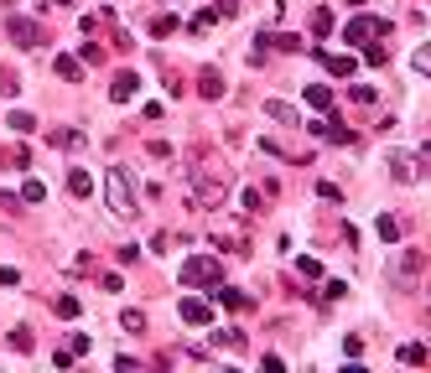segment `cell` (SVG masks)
Segmentation results:
<instances>
[{
	"label": "cell",
	"mask_w": 431,
	"mask_h": 373,
	"mask_svg": "<svg viewBox=\"0 0 431 373\" xmlns=\"http://www.w3.org/2000/svg\"><path fill=\"white\" fill-rule=\"evenodd\" d=\"M104 203H110L114 218H135V192H130V171L125 166H110L104 171Z\"/></svg>",
	"instance_id": "6da1fadb"
},
{
	"label": "cell",
	"mask_w": 431,
	"mask_h": 373,
	"mask_svg": "<svg viewBox=\"0 0 431 373\" xmlns=\"http://www.w3.org/2000/svg\"><path fill=\"white\" fill-rule=\"evenodd\" d=\"M224 280V264H218L213 255H192V259H182V285L187 290H198V285H218Z\"/></svg>",
	"instance_id": "7a4b0ae2"
},
{
	"label": "cell",
	"mask_w": 431,
	"mask_h": 373,
	"mask_svg": "<svg viewBox=\"0 0 431 373\" xmlns=\"http://www.w3.org/2000/svg\"><path fill=\"white\" fill-rule=\"evenodd\" d=\"M390 177L411 186V182L426 177V166H421V156H411V151H390Z\"/></svg>",
	"instance_id": "3957f363"
},
{
	"label": "cell",
	"mask_w": 431,
	"mask_h": 373,
	"mask_svg": "<svg viewBox=\"0 0 431 373\" xmlns=\"http://www.w3.org/2000/svg\"><path fill=\"white\" fill-rule=\"evenodd\" d=\"M11 42L16 47H42L47 36H42V26H37L32 16H11Z\"/></svg>",
	"instance_id": "277c9868"
},
{
	"label": "cell",
	"mask_w": 431,
	"mask_h": 373,
	"mask_svg": "<svg viewBox=\"0 0 431 373\" xmlns=\"http://www.w3.org/2000/svg\"><path fill=\"white\" fill-rule=\"evenodd\" d=\"M390 32V21H380V16H354V21H348V42H369V36H385Z\"/></svg>",
	"instance_id": "5b68a950"
},
{
	"label": "cell",
	"mask_w": 431,
	"mask_h": 373,
	"mask_svg": "<svg viewBox=\"0 0 431 373\" xmlns=\"http://www.w3.org/2000/svg\"><path fill=\"white\" fill-rule=\"evenodd\" d=\"M177 311H182V322H187V327H208V322H213V306L198 301V296H182Z\"/></svg>",
	"instance_id": "8992f818"
},
{
	"label": "cell",
	"mask_w": 431,
	"mask_h": 373,
	"mask_svg": "<svg viewBox=\"0 0 431 373\" xmlns=\"http://www.w3.org/2000/svg\"><path fill=\"white\" fill-rule=\"evenodd\" d=\"M265 119H276V125H286V130H291V125H302V114H296L286 99H265Z\"/></svg>",
	"instance_id": "52a82bcc"
},
{
	"label": "cell",
	"mask_w": 431,
	"mask_h": 373,
	"mask_svg": "<svg viewBox=\"0 0 431 373\" xmlns=\"http://www.w3.org/2000/svg\"><path fill=\"white\" fill-rule=\"evenodd\" d=\"M135 88H140V78H135V73H120V78L110 83V99L125 104V99H135Z\"/></svg>",
	"instance_id": "ba28073f"
},
{
	"label": "cell",
	"mask_w": 431,
	"mask_h": 373,
	"mask_svg": "<svg viewBox=\"0 0 431 373\" xmlns=\"http://www.w3.org/2000/svg\"><path fill=\"white\" fill-rule=\"evenodd\" d=\"M208 296H213V301H224V306H234V311H244V306H250V296H244V290H229L224 280H218V285L208 290Z\"/></svg>",
	"instance_id": "9c48e42d"
},
{
	"label": "cell",
	"mask_w": 431,
	"mask_h": 373,
	"mask_svg": "<svg viewBox=\"0 0 431 373\" xmlns=\"http://www.w3.org/2000/svg\"><path fill=\"white\" fill-rule=\"evenodd\" d=\"M52 73H58V78H68V83H78V78H84V62H78V57H68V52H62V57L52 62Z\"/></svg>",
	"instance_id": "30bf717a"
},
{
	"label": "cell",
	"mask_w": 431,
	"mask_h": 373,
	"mask_svg": "<svg viewBox=\"0 0 431 373\" xmlns=\"http://www.w3.org/2000/svg\"><path fill=\"white\" fill-rule=\"evenodd\" d=\"M198 93H203V99H218V93H224V78H218L213 68H203L198 73Z\"/></svg>",
	"instance_id": "8fae6325"
},
{
	"label": "cell",
	"mask_w": 431,
	"mask_h": 373,
	"mask_svg": "<svg viewBox=\"0 0 431 373\" xmlns=\"http://www.w3.org/2000/svg\"><path fill=\"white\" fill-rule=\"evenodd\" d=\"M307 104L312 109H333V88L328 83H307Z\"/></svg>",
	"instance_id": "7c38bea8"
},
{
	"label": "cell",
	"mask_w": 431,
	"mask_h": 373,
	"mask_svg": "<svg viewBox=\"0 0 431 373\" xmlns=\"http://www.w3.org/2000/svg\"><path fill=\"white\" fill-rule=\"evenodd\" d=\"M6 125L16 130V135H32V130H37V119L26 114V109H11V114H6Z\"/></svg>",
	"instance_id": "4fadbf2b"
},
{
	"label": "cell",
	"mask_w": 431,
	"mask_h": 373,
	"mask_svg": "<svg viewBox=\"0 0 431 373\" xmlns=\"http://www.w3.org/2000/svg\"><path fill=\"white\" fill-rule=\"evenodd\" d=\"M68 192L73 197H88V192H94V177H88V171H68Z\"/></svg>",
	"instance_id": "5bb4252c"
},
{
	"label": "cell",
	"mask_w": 431,
	"mask_h": 373,
	"mask_svg": "<svg viewBox=\"0 0 431 373\" xmlns=\"http://www.w3.org/2000/svg\"><path fill=\"white\" fill-rule=\"evenodd\" d=\"M312 32H317V36H328V32H333V11H328V6L312 11Z\"/></svg>",
	"instance_id": "9a60e30c"
},
{
	"label": "cell",
	"mask_w": 431,
	"mask_h": 373,
	"mask_svg": "<svg viewBox=\"0 0 431 373\" xmlns=\"http://www.w3.org/2000/svg\"><path fill=\"white\" fill-rule=\"evenodd\" d=\"M374 233H380L385 244H395V238H400V223H395V218H390V212H385V218L374 223Z\"/></svg>",
	"instance_id": "2e32d148"
},
{
	"label": "cell",
	"mask_w": 431,
	"mask_h": 373,
	"mask_svg": "<svg viewBox=\"0 0 431 373\" xmlns=\"http://www.w3.org/2000/svg\"><path fill=\"white\" fill-rule=\"evenodd\" d=\"M354 68H359L354 57H328V73L333 78H354Z\"/></svg>",
	"instance_id": "e0dca14e"
},
{
	"label": "cell",
	"mask_w": 431,
	"mask_h": 373,
	"mask_svg": "<svg viewBox=\"0 0 431 373\" xmlns=\"http://www.w3.org/2000/svg\"><path fill=\"white\" fill-rule=\"evenodd\" d=\"M52 311H58V316H68V322H73V316H78V296H58V301H52Z\"/></svg>",
	"instance_id": "ac0fdd59"
},
{
	"label": "cell",
	"mask_w": 431,
	"mask_h": 373,
	"mask_svg": "<svg viewBox=\"0 0 431 373\" xmlns=\"http://www.w3.org/2000/svg\"><path fill=\"white\" fill-rule=\"evenodd\" d=\"M400 363H426V348L421 342H406V348H400Z\"/></svg>",
	"instance_id": "d6986e66"
},
{
	"label": "cell",
	"mask_w": 431,
	"mask_h": 373,
	"mask_svg": "<svg viewBox=\"0 0 431 373\" xmlns=\"http://www.w3.org/2000/svg\"><path fill=\"white\" fill-rule=\"evenodd\" d=\"M88 348H94V342H88V332H73V337H68V353H73V358H84Z\"/></svg>",
	"instance_id": "ffe728a7"
},
{
	"label": "cell",
	"mask_w": 431,
	"mask_h": 373,
	"mask_svg": "<svg viewBox=\"0 0 431 373\" xmlns=\"http://www.w3.org/2000/svg\"><path fill=\"white\" fill-rule=\"evenodd\" d=\"M21 88V73H11V68H0V93H6V99H11V93H16Z\"/></svg>",
	"instance_id": "44dd1931"
},
{
	"label": "cell",
	"mask_w": 431,
	"mask_h": 373,
	"mask_svg": "<svg viewBox=\"0 0 431 373\" xmlns=\"http://www.w3.org/2000/svg\"><path fill=\"white\" fill-rule=\"evenodd\" d=\"M0 166H11V171H21L26 166V151L16 145V151H0Z\"/></svg>",
	"instance_id": "7402d4cb"
},
{
	"label": "cell",
	"mask_w": 431,
	"mask_h": 373,
	"mask_svg": "<svg viewBox=\"0 0 431 373\" xmlns=\"http://www.w3.org/2000/svg\"><path fill=\"white\" fill-rule=\"evenodd\" d=\"M78 62H104V47L99 42H84V47H78Z\"/></svg>",
	"instance_id": "603a6c76"
},
{
	"label": "cell",
	"mask_w": 431,
	"mask_h": 373,
	"mask_svg": "<svg viewBox=\"0 0 431 373\" xmlns=\"http://www.w3.org/2000/svg\"><path fill=\"white\" fill-rule=\"evenodd\" d=\"M120 327L125 332H146V316H140V311H120Z\"/></svg>",
	"instance_id": "cb8c5ba5"
},
{
	"label": "cell",
	"mask_w": 431,
	"mask_h": 373,
	"mask_svg": "<svg viewBox=\"0 0 431 373\" xmlns=\"http://www.w3.org/2000/svg\"><path fill=\"white\" fill-rule=\"evenodd\" d=\"M11 348H16V353H32V332L16 327V332H11Z\"/></svg>",
	"instance_id": "d4e9b609"
},
{
	"label": "cell",
	"mask_w": 431,
	"mask_h": 373,
	"mask_svg": "<svg viewBox=\"0 0 431 373\" xmlns=\"http://www.w3.org/2000/svg\"><path fill=\"white\" fill-rule=\"evenodd\" d=\"M151 32H156V36H172V32H177V16H156Z\"/></svg>",
	"instance_id": "484cf974"
},
{
	"label": "cell",
	"mask_w": 431,
	"mask_h": 373,
	"mask_svg": "<svg viewBox=\"0 0 431 373\" xmlns=\"http://www.w3.org/2000/svg\"><path fill=\"white\" fill-rule=\"evenodd\" d=\"M296 275H302V280H317L322 264H317V259H296Z\"/></svg>",
	"instance_id": "4316f807"
},
{
	"label": "cell",
	"mask_w": 431,
	"mask_h": 373,
	"mask_svg": "<svg viewBox=\"0 0 431 373\" xmlns=\"http://www.w3.org/2000/svg\"><path fill=\"white\" fill-rule=\"evenodd\" d=\"M21 197H26V203H42L47 186H42V182H26V186H21Z\"/></svg>",
	"instance_id": "83f0119b"
},
{
	"label": "cell",
	"mask_w": 431,
	"mask_h": 373,
	"mask_svg": "<svg viewBox=\"0 0 431 373\" xmlns=\"http://www.w3.org/2000/svg\"><path fill=\"white\" fill-rule=\"evenodd\" d=\"M364 57H369V68H385V62H390V47H369Z\"/></svg>",
	"instance_id": "f1b7e54d"
},
{
	"label": "cell",
	"mask_w": 431,
	"mask_h": 373,
	"mask_svg": "<svg viewBox=\"0 0 431 373\" xmlns=\"http://www.w3.org/2000/svg\"><path fill=\"white\" fill-rule=\"evenodd\" d=\"M411 62H416V73H431V47H421V52H416Z\"/></svg>",
	"instance_id": "f546056e"
},
{
	"label": "cell",
	"mask_w": 431,
	"mask_h": 373,
	"mask_svg": "<svg viewBox=\"0 0 431 373\" xmlns=\"http://www.w3.org/2000/svg\"><path fill=\"white\" fill-rule=\"evenodd\" d=\"M0 285H21V270H11V264H0Z\"/></svg>",
	"instance_id": "4dcf8cb0"
},
{
	"label": "cell",
	"mask_w": 431,
	"mask_h": 373,
	"mask_svg": "<svg viewBox=\"0 0 431 373\" xmlns=\"http://www.w3.org/2000/svg\"><path fill=\"white\" fill-rule=\"evenodd\" d=\"M6 6H16V0H0V11H6Z\"/></svg>",
	"instance_id": "1f68e13d"
}]
</instances>
